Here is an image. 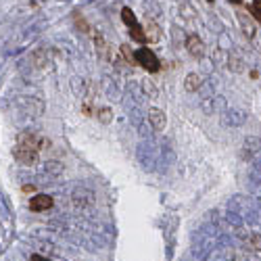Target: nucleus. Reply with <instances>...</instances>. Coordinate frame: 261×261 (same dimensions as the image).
<instances>
[{
  "label": "nucleus",
  "mask_w": 261,
  "mask_h": 261,
  "mask_svg": "<svg viewBox=\"0 0 261 261\" xmlns=\"http://www.w3.org/2000/svg\"><path fill=\"white\" fill-rule=\"evenodd\" d=\"M134 59H136V65H140V67L146 69L148 73H157V71L161 69V63H159L157 55L150 50V48H146V46L138 48V50L134 53Z\"/></svg>",
  "instance_id": "1"
},
{
  "label": "nucleus",
  "mask_w": 261,
  "mask_h": 261,
  "mask_svg": "<svg viewBox=\"0 0 261 261\" xmlns=\"http://www.w3.org/2000/svg\"><path fill=\"white\" fill-rule=\"evenodd\" d=\"M38 155H40V150H36L30 144H23V142H17V146L13 148V157L21 165H36L38 163Z\"/></svg>",
  "instance_id": "2"
},
{
  "label": "nucleus",
  "mask_w": 261,
  "mask_h": 261,
  "mask_svg": "<svg viewBox=\"0 0 261 261\" xmlns=\"http://www.w3.org/2000/svg\"><path fill=\"white\" fill-rule=\"evenodd\" d=\"M186 50H188L192 57L201 59V57L205 55V44H203V40H201L197 34H190V36L186 38Z\"/></svg>",
  "instance_id": "3"
},
{
  "label": "nucleus",
  "mask_w": 261,
  "mask_h": 261,
  "mask_svg": "<svg viewBox=\"0 0 261 261\" xmlns=\"http://www.w3.org/2000/svg\"><path fill=\"white\" fill-rule=\"evenodd\" d=\"M53 205H55V201L48 194H34V199L30 201L32 211H48Z\"/></svg>",
  "instance_id": "4"
},
{
  "label": "nucleus",
  "mask_w": 261,
  "mask_h": 261,
  "mask_svg": "<svg viewBox=\"0 0 261 261\" xmlns=\"http://www.w3.org/2000/svg\"><path fill=\"white\" fill-rule=\"evenodd\" d=\"M148 121L153 123L155 129H163L167 119H165V113L161 111V109H150V113H148Z\"/></svg>",
  "instance_id": "5"
},
{
  "label": "nucleus",
  "mask_w": 261,
  "mask_h": 261,
  "mask_svg": "<svg viewBox=\"0 0 261 261\" xmlns=\"http://www.w3.org/2000/svg\"><path fill=\"white\" fill-rule=\"evenodd\" d=\"M129 30V38H132L134 42H138V44H146V34H144V28L140 23L127 28Z\"/></svg>",
  "instance_id": "6"
},
{
  "label": "nucleus",
  "mask_w": 261,
  "mask_h": 261,
  "mask_svg": "<svg viewBox=\"0 0 261 261\" xmlns=\"http://www.w3.org/2000/svg\"><path fill=\"white\" fill-rule=\"evenodd\" d=\"M201 75L199 73H190L186 80H184V88L188 90V92H194V90H199V86H201Z\"/></svg>",
  "instance_id": "7"
},
{
  "label": "nucleus",
  "mask_w": 261,
  "mask_h": 261,
  "mask_svg": "<svg viewBox=\"0 0 261 261\" xmlns=\"http://www.w3.org/2000/svg\"><path fill=\"white\" fill-rule=\"evenodd\" d=\"M121 21L127 25V28H132V25H136L138 23V19H136V15H134V11L129 9V7H123L121 9Z\"/></svg>",
  "instance_id": "8"
},
{
  "label": "nucleus",
  "mask_w": 261,
  "mask_h": 261,
  "mask_svg": "<svg viewBox=\"0 0 261 261\" xmlns=\"http://www.w3.org/2000/svg\"><path fill=\"white\" fill-rule=\"evenodd\" d=\"M94 42H96V48H98V53L102 55V59H109V57H111V53H109V44H107V42H105V38L102 36H94Z\"/></svg>",
  "instance_id": "9"
},
{
  "label": "nucleus",
  "mask_w": 261,
  "mask_h": 261,
  "mask_svg": "<svg viewBox=\"0 0 261 261\" xmlns=\"http://www.w3.org/2000/svg\"><path fill=\"white\" fill-rule=\"evenodd\" d=\"M144 34H146V42H159V40H161V32H159V28H155V25L144 28Z\"/></svg>",
  "instance_id": "10"
},
{
  "label": "nucleus",
  "mask_w": 261,
  "mask_h": 261,
  "mask_svg": "<svg viewBox=\"0 0 261 261\" xmlns=\"http://www.w3.org/2000/svg\"><path fill=\"white\" fill-rule=\"evenodd\" d=\"M247 9H249V13L261 23V0H251V5Z\"/></svg>",
  "instance_id": "11"
},
{
  "label": "nucleus",
  "mask_w": 261,
  "mask_h": 261,
  "mask_svg": "<svg viewBox=\"0 0 261 261\" xmlns=\"http://www.w3.org/2000/svg\"><path fill=\"white\" fill-rule=\"evenodd\" d=\"M98 119H100V123H109L113 119V111L109 107H100L98 109Z\"/></svg>",
  "instance_id": "12"
},
{
  "label": "nucleus",
  "mask_w": 261,
  "mask_h": 261,
  "mask_svg": "<svg viewBox=\"0 0 261 261\" xmlns=\"http://www.w3.org/2000/svg\"><path fill=\"white\" fill-rule=\"evenodd\" d=\"M119 53H121V57H125V61H127L129 65H136V59H134V53H132V48H129L127 44H123V46L119 48Z\"/></svg>",
  "instance_id": "13"
},
{
  "label": "nucleus",
  "mask_w": 261,
  "mask_h": 261,
  "mask_svg": "<svg viewBox=\"0 0 261 261\" xmlns=\"http://www.w3.org/2000/svg\"><path fill=\"white\" fill-rule=\"evenodd\" d=\"M249 247L253 251H261V236L259 234H251L249 236Z\"/></svg>",
  "instance_id": "14"
},
{
  "label": "nucleus",
  "mask_w": 261,
  "mask_h": 261,
  "mask_svg": "<svg viewBox=\"0 0 261 261\" xmlns=\"http://www.w3.org/2000/svg\"><path fill=\"white\" fill-rule=\"evenodd\" d=\"M75 21H77V28H80V30H84V32H90V28L86 25V21H82V17H80V15H75Z\"/></svg>",
  "instance_id": "15"
},
{
  "label": "nucleus",
  "mask_w": 261,
  "mask_h": 261,
  "mask_svg": "<svg viewBox=\"0 0 261 261\" xmlns=\"http://www.w3.org/2000/svg\"><path fill=\"white\" fill-rule=\"evenodd\" d=\"M32 261H50L46 257H42V255H32Z\"/></svg>",
  "instance_id": "16"
},
{
  "label": "nucleus",
  "mask_w": 261,
  "mask_h": 261,
  "mask_svg": "<svg viewBox=\"0 0 261 261\" xmlns=\"http://www.w3.org/2000/svg\"><path fill=\"white\" fill-rule=\"evenodd\" d=\"M34 190H36V188H34V186H30V184H25V186H23V192H25V194H32Z\"/></svg>",
  "instance_id": "17"
},
{
  "label": "nucleus",
  "mask_w": 261,
  "mask_h": 261,
  "mask_svg": "<svg viewBox=\"0 0 261 261\" xmlns=\"http://www.w3.org/2000/svg\"><path fill=\"white\" fill-rule=\"evenodd\" d=\"M230 3H232V5H241V7H243V0H230Z\"/></svg>",
  "instance_id": "18"
},
{
  "label": "nucleus",
  "mask_w": 261,
  "mask_h": 261,
  "mask_svg": "<svg viewBox=\"0 0 261 261\" xmlns=\"http://www.w3.org/2000/svg\"><path fill=\"white\" fill-rule=\"evenodd\" d=\"M207 3H215V0H207Z\"/></svg>",
  "instance_id": "19"
}]
</instances>
